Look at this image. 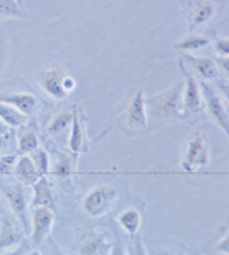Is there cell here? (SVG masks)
<instances>
[{
    "label": "cell",
    "instance_id": "obj_1",
    "mask_svg": "<svg viewBox=\"0 0 229 255\" xmlns=\"http://www.w3.org/2000/svg\"><path fill=\"white\" fill-rule=\"evenodd\" d=\"M183 82L172 86L171 89L160 92L146 99L148 121L152 124H163L182 121L183 118Z\"/></svg>",
    "mask_w": 229,
    "mask_h": 255
},
{
    "label": "cell",
    "instance_id": "obj_2",
    "mask_svg": "<svg viewBox=\"0 0 229 255\" xmlns=\"http://www.w3.org/2000/svg\"><path fill=\"white\" fill-rule=\"evenodd\" d=\"M117 125L127 136L145 133L149 127L145 92L140 88L132 89L117 116Z\"/></svg>",
    "mask_w": 229,
    "mask_h": 255
},
{
    "label": "cell",
    "instance_id": "obj_3",
    "mask_svg": "<svg viewBox=\"0 0 229 255\" xmlns=\"http://www.w3.org/2000/svg\"><path fill=\"white\" fill-rule=\"evenodd\" d=\"M209 163V143L204 135L195 133L183 148L182 169L186 174H198Z\"/></svg>",
    "mask_w": 229,
    "mask_h": 255
},
{
    "label": "cell",
    "instance_id": "obj_4",
    "mask_svg": "<svg viewBox=\"0 0 229 255\" xmlns=\"http://www.w3.org/2000/svg\"><path fill=\"white\" fill-rule=\"evenodd\" d=\"M188 13L189 30L212 22L224 9L222 0H183Z\"/></svg>",
    "mask_w": 229,
    "mask_h": 255
},
{
    "label": "cell",
    "instance_id": "obj_5",
    "mask_svg": "<svg viewBox=\"0 0 229 255\" xmlns=\"http://www.w3.org/2000/svg\"><path fill=\"white\" fill-rule=\"evenodd\" d=\"M201 83V89L204 93V99H205V111L208 112L209 118L214 121V124L219 127L224 133L229 138V111L225 106L224 101L221 99V96L217 93V89L214 86H211L208 82L202 81Z\"/></svg>",
    "mask_w": 229,
    "mask_h": 255
},
{
    "label": "cell",
    "instance_id": "obj_6",
    "mask_svg": "<svg viewBox=\"0 0 229 255\" xmlns=\"http://www.w3.org/2000/svg\"><path fill=\"white\" fill-rule=\"evenodd\" d=\"M116 198L117 192L114 188L106 185L96 186L83 199V209L92 218L102 217L114 205Z\"/></svg>",
    "mask_w": 229,
    "mask_h": 255
},
{
    "label": "cell",
    "instance_id": "obj_7",
    "mask_svg": "<svg viewBox=\"0 0 229 255\" xmlns=\"http://www.w3.org/2000/svg\"><path fill=\"white\" fill-rule=\"evenodd\" d=\"M181 68L185 76H192L199 82L215 81L218 78V63L211 58L186 53L181 59Z\"/></svg>",
    "mask_w": 229,
    "mask_h": 255
},
{
    "label": "cell",
    "instance_id": "obj_8",
    "mask_svg": "<svg viewBox=\"0 0 229 255\" xmlns=\"http://www.w3.org/2000/svg\"><path fill=\"white\" fill-rule=\"evenodd\" d=\"M0 191L3 192V195L6 197L9 205H10L11 212L14 214V217L17 221H20L24 228V231L29 232V221H27V208H29V202H27V194L23 188L22 182H9V184H3L0 182Z\"/></svg>",
    "mask_w": 229,
    "mask_h": 255
},
{
    "label": "cell",
    "instance_id": "obj_9",
    "mask_svg": "<svg viewBox=\"0 0 229 255\" xmlns=\"http://www.w3.org/2000/svg\"><path fill=\"white\" fill-rule=\"evenodd\" d=\"M182 104L185 119L201 116L205 112V99L201 83L192 76H186V82L183 83Z\"/></svg>",
    "mask_w": 229,
    "mask_h": 255
},
{
    "label": "cell",
    "instance_id": "obj_10",
    "mask_svg": "<svg viewBox=\"0 0 229 255\" xmlns=\"http://www.w3.org/2000/svg\"><path fill=\"white\" fill-rule=\"evenodd\" d=\"M66 76L68 75L63 70L57 69V68H47V69L42 72V75L39 78L40 88L52 99H55V101H65L69 96L68 89L65 86Z\"/></svg>",
    "mask_w": 229,
    "mask_h": 255
},
{
    "label": "cell",
    "instance_id": "obj_11",
    "mask_svg": "<svg viewBox=\"0 0 229 255\" xmlns=\"http://www.w3.org/2000/svg\"><path fill=\"white\" fill-rule=\"evenodd\" d=\"M32 209V244L34 248H39L46 240V237L50 234V230L55 224V212L53 209L46 207Z\"/></svg>",
    "mask_w": 229,
    "mask_h": 255
},
{
    "label": "cell",
    "instance_id": "obj_12",
    "mask_svg": "<svg viewBox=\"0 0 229 255\" xmlns=\"http://www.w3.org/2000/svg\"><path fill=\"white\" fill-rule=\"evenodd\" d=\"M23 240V231L20 224L3 217L0 222V254L11 247L17 245Z\"/></svg>",
    "mask_w": 229,
    "mask_h": 255
},
{
    "label": "cell",
    "instance_id": "obj_13",
    "mask_svg": "<svg viewBox=\"0 0 229 255\" xmlns=\"http://www.w3.org/2000/svg\"><path fill=\"white\" fill-rule=\"evenodd\" d=\"M86 132L83 127V121L80 119V114L78 108H73V118L70 125V133H69V149L73 153H82L86 152Z\"/></svg>",
    "mask_w": 229,
    "mask_h": 255
},
{
    "label": "cell",
    "instance_id": "obj_14",
    "mask_svg": "<svg viewBox=\"0 0 229 255\" xmlns=\"http://www.w3.org/2000/svg\"><path fill=\"white\" fill-rule=\"evenodd\" d=\"M13 174L16 176V179L19 182H22L23 185H33L34 182L40 178L30 155H22L20 158H17L14 168H13Z\"/></svg>",
    "mask_w": 229,
    "mask_h": 255
},
{
    "label": "cell",
    "instance_id": "obj_15",
    "mask_svg": "<svg viewBox=\"0 0 229 255\" xmlns=\"http://www.w3.org/2000/svg\"><path fill=\"white\" fill-rule=\"evenodd\" d=\"M32 186H33V201L30 204V208H37V207L55 208V198L50 184L47 181V176H40Z\"/></svg>",
    "mask_w": 229,
    "mask_h": 255
},
{
    "label": "cell",
    "instance_id": "obj_16",
    "mask_svg": "<svg viewBox=\"0 0 229 255\" xmlns=\"http://www.w3.org/2000/svg\"><path fill=\"white\" fill-rule=\"evenodd\" d=\"M0 102L9 104L14 106L17 111H20L23 115L30 118L34 115L37 106H39V99L32 95V93H14V95H9L4 98H0Z\"/></svg>",
    "mask_w": 229,
    "mask_h": 255
},
{
    "label": "cell",
    "instance_id": "obj_17",
    "mask_svg": "<svg viewBox=\"0 0 229 255\" xmlns=\"http://www.w3.org/2000/svg\"><path fill=\"white\" fill-rule=\"evenodd\" d=\"M73 169H75V159L70 156H66V155L60 156L57 159V162L55 163L53 175L56 176V179L63 188H68V185H72Z\"/></svg>",
    "mask_w": 229,
    "mask_h": 255
},
{
    "label": "cell",
    "instance_id": "obj_18",
    "mask_svg": "<svg viewBox=\"0 0 229 255\" xmlns=\"http://www.w3.org/2000/svg\"><path fill=\"white\" fill-rule=\"evenodd\" d=\"M209 43H211V39L205 33H198V32L191 30L179 42L175 43V49L181 50V52H195V50H199V49L205 47Z\"/></svg>",
    "mask_w": 229,
    "mask_h": 255
},
{
    "label": "cell",
    "instance_id": "obj_19",
    "mask_svg": "<svg viewBox=\"0 0 229 255\" xmlns=\"http://www.w3.org/2000/svg\"><path fill=\"white\" fill-rule=\"evenodd\" d=\"M0 119L10 128H20L26 125L29 121V118L23 115L20 111L4 102H0Z\"/></svg>",
    "mask_w": 229,
    "mask_h": 255
},
{
    "label": "cell",
    "instance_id": "obj_20",
    "mask_svg": "<svg viewBox=\"0 0 229 255\" xmlns=\"http://www.w3.org/2000/svg\"><path fill=\"white\" fill-rule=\"evenodd\" d=\"M72 118H73V109H63L60 112H57L55 118L50 121L49 127H47V132L50 136H60L65 130L70 129L72 125Z\"/></svg>",
    "mask_w": 229,
    "mask_h": 255
},
{
    "label": "cell",
    "instance_id": "obj_21",
    "mask_svg": "<svg viewBox=\"0 0 229 255\" xmlns=\"http://www.w3.org/2000/svg\"><path fill=\"white\" fill-rule=\"evenodd\" d=\"M119 224L129 235H135L142 225V217L137 209H126L119 215Z\"/></svg>",
    "mask_w": 229,
    "mask_h": 255
},
{
    "label": "cell",
    "instance_id": "obj_22",
    "mask_svg": "<svg viewBox=\"0 0 229 255\" xmlns=\"http://www.w3.org/2000/svg\"><path fill=\"white\" fill-rule=\"evenodd\" d=\"M32 161H33L34 166L37 169V172L40 176H47L49 172H50V158L47 155V152L43 149V148H37L34 149L32 153H29Z\"/></svg>",
    "mask_w": 229,
    "mask_h": 255
},
{
    "label": "cell",
    "instance_id": "obj_23",
    "mask_svg": "<svg viewBox=\"0 0 229 255\" xmlns=\"http://www.w3.org/2000/svg\"><path fill=\"white\" fill-rule=\"evenodd\" d=\"M39 138L33 130H26L19 136V153L20 155H29L34 149L39 148Z\"/></svg>",
    "mask_w": 229,
    "mask_h": 255
},
{
    "label": "cell",
    "instance_id": "obj_24",
    "mask_svg": "<svg viewBox=\"0 0 229 255\" xmlns=\"http://www.w3.org/2000/svg\"><path fill=\"white\" fill-rule=\"evenodd\" d=\"M0 16L22 19L24 17V13H23L22 6L16 0H0Z\"/></svg>",
    "mask_w": 229,
    "mask_h": 255
},
{
    "label": "cell",
    "instance_id": "obj_25",
    "mask_svg": "<svg viewBox=\"0 0 229 255\" xmlns=\"http://www.w3.org/2000/svg\"><path fill=\"white\" fill-rule=\"evenodd\" d=\"M108 248H109V245L105 241V238L95 237L88 243H85V245L80 250V254H105L108 251Z\"/></svg>",
    "mask_w": 229,
    "mask_h": 255
},
{
    "label": "cell",
    "instance_id": "obj_26",
    "mask_svg": "<svg viewBox=\"0 0 229 255\" xmlns=\"http://www.w3.org/2000/svg\"><path fill=\"white\" fill-rule=\"evenodd\" d=\"M17 161V156L16 155H4L0 158V175H9L13 174V168H14V163Z\"/></svg>",
    "mask_w": 229,
    "mask_h": 255
},
{
    "label": "cell",
    "instance_id": "obj_27",
    "mask_svg": "<svg viewBox=\"0 0 229 255\" xmlns=\"http://www.w3.org/2000/svg\"><path fill=\"white\" fill-rule=\"evenodd\" d=\"M214 47L219 58H229V37H217Z\"/></svg>",
    "mask_w": 229,
    "mask_h": 255
},
{
    "label": "cell",
    "instance_id": "obj_28",
    "mask_svg": "<svg viewBox=\"0 0 229 255\" xmlns=\"http://www.w3.org/2000/svg\"><path fill=\"white\" fill-rule=\"evenodd\" d=\"M217 86L218 89H219V92L222 93V96L225 98V102H227L229 106V82L219 81L217 83Z\"/></svg>",
    "mask_w": 229,
    "mask_h": 255
},
{
    "label": "cell",
    "instance_id": "obj_29",
    "mask_svg": "<svg viewBox=\"0 0 229 255\" xmlns=\"http://www.w3.org/2000/svg\"><path fill=\"white\" fill-rule=\"evenodd\" d=\"M217 250L219 253H222V254H229V235L225 237L221 243L218 244Z\"/></svg>",
    "mask_w": 229,
    "mask_h": 255
},
{
    "label": "cell",
    "instance_id": "obj_30",
    "mask_svg": "<svg viewBox=\"0 0 229 255\" xmlns=\"http://www.w3.org/2000/svg\"><path fill=\"white\" fill-rule=\"evenodd\" d=\"M218 63H219V66L225 70L227 73H229V58H221Z\"/></svg>",
    "mask_w": 229,
    "mask_h": 255
},
{
    "label": "cell",
    "instance_id": "obj_31",
    "mask_svg": "<svg viewBox=\"0 0 229 255\" xmlns=\"http://www.w3.org/2000/svg\"><path fill=\"white\" fill-rule=\"evenodd\" d=\"M9 129H10V127H7V125L0 119V135H7V133H9Z\"/></svg>",
    "mask_w": 229,
    "mask_h": 255
},
{
    "label": "cell",
    "instance_id": "obj_32",
    "mask_svg": "<svg viewBox=\"0 0 229 255\" xmlns=\"http://www.w3.org/2000/svg\"><path fill=\"white\" fill-rule=\"evenodd\" d=\"M16 1H17V3H19L20 6H22V4H23V0H16Z\"/></svg>",
    "mask_w": 229,
    "mask_h": 255
}]
</instances>
